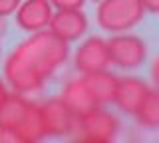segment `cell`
<instances>
[{
	"label": "cell",
	"mask_w": 159,
	"mask_h": 143,
	"mask_svg": "<svg viewBox=\"0 0 159 143\" xmlns=\"http://www.w3.org/2000/svg\"><path fill=\"white\" fill-rule=\"evenodd\" d=\"M141 6L145 8V12H151V14H159V0H139Z\"/></svg>",
	"instance_id": "obj_18"
},
{
	"label": "cell",
	"mask_w": 159,
	"mask_h": 143,
	"mask_svg": "<svg viewBox=\"0 0 159 143\" xmlns=\"http://www.w3.org/2000/svg\"><path fill=\"white\" fill-rule=\"evenodd\" d=\"M135 121L143 129H159V90H149L135 111Z\"/></svg>",
	"instance_id": "obj_14"
},
{
	"label": "cell",
	"mask_w": 159,
	"mask_h": 143,
	"mask_svg": "<svg viewBox=\"0 0 159 143\" xmlns=\"http://www.w3.org/2000/svg\"><path fill=\"white\" fill-rule=\"evenodd\" d=\"M70 56L68 42L58 38L52 30H38L20 42L4 62V80L16 93L28 96L44 87L60 66Z\"/></svg>",
	"instance_id": "obj_1"
},
{
	"label": "cell",
	"mask_w": 159,
	"mask_h": 143,
	"mask_svg": "<svg viewBox=\"0 0 159 143\" xmlns=\"http://www.w3.org/2000/svg\"><path fill=\"white\" fill-rule=\"evenodd\" d=\"M111 60H109L107 40L99 36H89L74 54V66L80 74H89L98 70H107Z\"/></svg>",
	"instance_id": "obj_6"
},
{
	"label": "cell",
	"mask_w": 159,
	"mask_h": 143,
	"mask_svg": "<svg viewBox=\"0 0 159 143\" xmlns=\"http://www.w3.org/2000/svg\"><path fill=\"white\" fill-rule=\"evenodd\" d=\"M93 2H99V0H93Z\"/></svg>",
	"instance_id": "obj_21"
},
{
	"label": "cell",
	"mask_w": 159,
	"mask_h": 143,
	"mask_svg": "<svg viewBox=\"0 0 159 143\" xmlns=\"http://www.w3.org/2000/svg\"><path fill=\"white\" fill-rule=\"evenodd\" d=\"M0 143H22L18 129H10V127H0Z\"/></svg>",
	"instance_id": "obj_16"
},
{
	"label": "cell",
	"mask_w": 159,
	"mask_h": 143,
	"mask_svg": "<svg viewBox=\"0 0 159 143\" xmlns=\"http://www.w3.org/2000/svg\"><path fill=\"white\" fill-rule=\"evenodd\" d=\"M48 30H52L64 42L80 40L88 32V16L82 12V8L72 10H56L52 14V20L48 24Z\"/></svg>",
	"instance_id": "obj_7"
},
{
	"label": "cell",
	"mask_w": 159,
	"mask_h": 143,
	"mask_svg": "<svg viewBox=\"0 0 159 143\" xmlns=\"http://www.w3.org/2000/svg\"><path fill=\"white\" fill-rule=\"evenodd\" d=\"M18 133L22 143H38L42 139H46V127H44V117H42V109L40 103L30 101L26 115H24L22 123L18 125Z\"/></svg>",
	"instance_id": "obj_12"
},
{
	"label": "cell",
	"mask_w": 159,
	"mask_h": 143,
	"mask_svg": "<svg viewBox=\"0 0 159 143\" xmlns=\"http://www.w3.org/2000/svg\"><path fill=\"white\" fill-rule=\"evenodd\" d=\"M151 80L155 83V87L159 90V56L153 60V66H151Z\"/></svg>",
	"instance_id": "obj_19"
},
{
	"label": "cell",
	"mask_w": 159,
	"mask_h": 143,
	"mask_svg": "<svg viewBox=\"0 0 159 143\" xmlns=\"http://www.w3.org/2000/svg\"><path fill=\"white\" fill-rule=\"evenodd\" d=\"M60 97L66 101V105L74 111L76 117H80V115H84V113H88V111L99 107L98 101L93 100L92 92L88 90V83H86V80H84V76L72 78V80L64 86L62 96H60Z\"/></svg>",
	"instance_id": "obj_10"
},
{
	"label": "cell",
	"mask_w": 159,
	"mask_h": 143,
	"mask_svg": "<svg viewBox=\"0 0 159 143\" xmlns=\"http://www.w3.org/2000/svg\"><path fill=\"white\" fill-rule=\"evenodd\" d=\"M20 6V0H0V16H8V14L16 12Z\"/></svg>",
	"instance_id": "obj_17"
},
{
	"label": "cell",
	"mask_w": 159,
	"mask_h": 143,
	"mask_svg": "<svg viewBox=\"0 0 159 143\" xmlns=\"http://www.w3.org/2000/svg\"><path fill=\"white\" fill-rule=\"evenodd\" d=\"M40 109H42L44 127H46L48 137H64L74 133L76 115L62 97H50L44 103H40Z\"/></svg>",
	"instance_id": "obj_5"
},
{
	"label": "cell",
	"mask_w": 159,
	"mask_h": 143,
	"mask_svg": "<svg viewBox=\"0 0 159 143\" xmlns=\"http://www.w3.org/2000/svg\"><path fill=\"white\" fill-rule=\"evenodd\" d=\"M109 60L121 70H135L147 58V46L139 36L119 32L107 40Z\"/></svg>",
	"instance_id": "obj_4"
},
{
	"label": "cell",
	"mask_w": 159,
	"mask_h": 143,
	"mask_svg": "<svg viewBox=\"0 0 159 143\" xmlns=\"http://www.w3.org/2000/svg\"><path fill=\"white\" fill-rule=\"evenodd\" d=\"M84 2L86 0H50L54 8L58 10H72V8H84Z\"/></svg>",
	"instance_id": "obj_15"
},
{
	"label": "cell",
	"mask_w": 159,
	"mask_h": 143,
	"mask_svg": "<svg viewBox=\"0 0 159 143\" xmlns=\"http://www.w3.org/2000/svg\"><path fill=\"white\" fill-rule=\"evenodd\" d=\"M8 97V83L4 80H0V105L4 103V100Z\"/></svg>",
	"instance_id": "obj_20"
},
{
	"label": "cell",
	"mask_w": 159,
	"mask_h": 143,
	"mask_svg": "<svg viewBox=\"0 0 159 143\" xmlns=\"http://www.w3.org/2000/svg\"><path fill=\"white\" fill-rule=\"evenodd\" d=\"M147 92H149V86L141 78H135V76L117 78V87H116L111 103H116L119 111L127 113V115H135L137 107L141 105Z\"/></svg>",
	"instance_id": "obj_8"
},
{
	"label": "cell",
	"mask_w": 159,
	"mask_h": 143,
	"mask_svg": "<svg viewBox=\"0 0 159 143\" xmlns=\"http://www.w3.org/2000/svg\"><path fill=\"white\" fill-rule=\"evenodd\" d=\"M143 14L145 8L139 0H99L96 18L102 30L119 34L137 26L143 20Z\"/></svg>",
	"instance_id": "obj_2"
},
{
	"label": "cell",
	"mask_w": 159,
	"mask_h": 143,
	"mask_svg": "<svg viewBox=\"0 0 159 143\" xmlns=\"http://www.w3.org/2000/svg\"><path fill=\"white\" fill-rule=\"evenodd\" d=\"M117 133H119V119L102 107H96V109L76 117L74 135H78L80 141L109 143L117 137Z\"/></svg>",
	"instance_id": "obj_3"
},
{
	"label": "cell",
	"mask_w": 159,
	"mask_h": 143,
	"mask_svg": "<svg viewBox=\"0 0 159 143\" xmlns=\"http://www.w3.org/2000/svg\"><path fill=\"white\" fill-rule=\"evenodd\" d=\"M30 105V100L26 96L14 92L12 96L8 93V97L0 105V127H10V129H18V125L22 123L26 109Z\"/></svg>",
	"instance_id": "obj_13"
},
{
	"label": "cell",
	"mask_w": 159,
	"mask_h": 143,
	"mask_svg": "<svg viewBox=\"0 0 159 143\" xmlns=\"http://www.w3.org/2000/svg\"><path fill=\"white\" fill-rule=\"evenodd\" d=\"M52 4L50 0H24L16 8V24L26 32H38L48 28L52 20Z\"/></svg>",
	"instance_id": "obj_9"
},
{
	"label": "cell",
	"mask_w": 159,
	"mask_h": 143,
	"mask_svg": "<svg viewBox=\"0 0 159 143\" xmlns=\"http://www.w3.org/2000/svg\"><path fill=\"white\" fill-rule=\"evenodd\" d=\"M84 80L88 83V90L92 92L93 100L98 101V105H106V103L113 101V93L117 87V76L107 70H98V72H89L82 74Z\"/></svg>",
	"instance_id": "obj_11"
}]
</instances>
